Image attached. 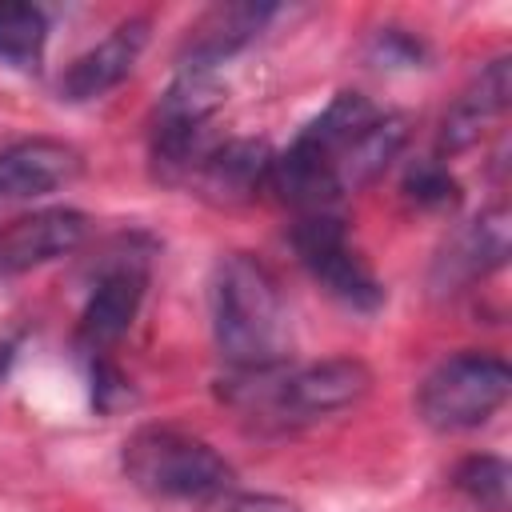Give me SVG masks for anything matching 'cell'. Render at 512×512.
I'll list each match as a JSON object with an SVG mask.
<instances>
[{"instance_id":"obj_1","label":"cell","mask_w":512,"mask_h":512,"mask_svg":"<svg viewBox=\"0 0 512 512\" xmlns=\"http://www.w3.org/2000/svg\"><path fill=\"white\" fill-rule=\"evenodd\" d=\"M212 344L232 372H256L288 364L292 324L276 276L248 252L216 260L208 280Z\"/></svg>"},{"instance_id":"obj_2","label":"cell","mask_w":512,"mask_h":512,"mask_svg":"<svg viewBox=\"0 0 512 512\" xmlns=\"http://www.w3.org/2000/svg\"><path fill=\"white\" fill-rule=\"evenodd\" d=\"M124 476L156 500H216L236 484L232 464L204 440L172 424H144L124 440Z\"/></svg>"},{"instance_id":"obj_3","label":"cell","mask_w":512,"mask_h":512,"mask_svg":"<svg viewBox=\"0 0 512 512\" xmlns=\"http://www.w3.org/2000/svg\"><path fill=\"white\" fill-rule=\"evenodd\" d=\"M224 108V84L216 72L184 68L160 96L152 116V172L168 184H192L204 156L216 148L212 120Z\"/></svg>"},{"instance_id":"obj_4","label":"cell","mask_w":512,"mask_h":512,"mask_svg":"<svg viewBox=\"0 0 512 512\" xmlns=\"http://www.w3.org/2000/svg\"><path fill=\"white\" fill-rule=\"evenodd\" d=\"M512 392V368L504 356L492 352H456L440 360L420 392H416V412L428 428L436 432H468L488 424Z\"/></svg>"},{"instance_id":"obj_5","label":"cell","mask_w":512,"mask_h":512,"mask_svg":"<svg viewBox=\"0 0 512 512\" xmlns=\"http://www.w3.org/2000/svg\"><path fill=\"white\" fill-rule=\"evenodd\" d=\"M292 248L304 272L344 308L376 312L384 304V284L364 264V256L352 248L348 228L336 212H304L292 224Z\"/></svg>"},{"instance_id":"obj_6","label":"cell","mask_w":512,"mask_h":512,"mask_svg":"<svg viewBox=\"0 0 512 512\" xmlns=\"http://www.w3.org/2000/svg\"><path fill=\"white\" fill-rule=\"evenodd\" d=\"M148 260L152 252L140 248L136 240H124L120 248L108 252L100 264L88 304L80 312V344L92 356H104L136 320L144 292H148Z\"/></svg>"},{"instance_id":"obj_7","label":"cell","mask_w":512,"mask_h":512,"mask_svg":"<svg viewBox=\"0 0 512 512\" xmlns=\"http://www.w3.org/2000/svg\"><path fill=\"white\" fill-rule=\"evenodd\" d=\"M508 248H512V216L504 204H492L440 248L436 264H432V288L460 292V288L492 276L496 268H504Z\"/></svg>"},{"instance_id":"obj_8","label":"cell","mask_w":512,"mask_h":512,"mask_svg":"<svg viewBox=\"0 0 512 512\" xmlns=\"http://www.w3.org/2000/svg\"><path fill=\"white\" fill-rule=\"evenodd\" d=\"M88 236V216L76 208H40L0 228V276H20L60 256H72Z\"/></svg>"},{"instance_id":"obj_9","label":"cell","mask_w":512,"mask_h":512,"mask_svg":"<svg viewBox=\"0 0 512 512\" xmlns=\"http://www.w3.org/2000/svg\"><path fill=\"white\" fill-rule=\"evenodd\" d=\"M84 172L80 148L56 136H24L0 148V200H36Z\"/></svg>"},{"instance_id":"obj_10","label":"cell","mask_w":512,"mask_h":512,"mask_svg":"<svg viewBox=\"0 0 512 512\" xmlns=\"http://www.w3.org/2000/svg\"><path fill=\"white\" fill-rule=\"evenodd\" d=\"M144 44H148V20L132 16V20L116 24L100 44H92L88 52H80L64 68V76H60V100L88 104V100H100L104 92L120 88L132 76Z\"/></svg>"},{"instance_id":"obj_11","label":"cell","mask_w":512,"mask_h":512,"mask_svg":"<svg viewBox=\"0 0 512 512\" xmlns=\"http://www.w3.org/2000/svg\"><path fill=\"white\" fill-rule=\"evenodd\" d=\"M512 100V60L496 56L480 68V76L468 80V88L452 100V108L440 120V152H464L472 148L504 112Z\"/></svg>"},{"instance_id":"obj_12","label":"cell","mask_w":512,"mask_h":512,"mask_svg":"<svg viewBox=\"0 0 512 512\" xmlns=\"http://www.w3.org/2000/svg\"><path fill=\"white\" fill-rule=\"evenodd\" d=\"M276 16L272 4H216L200 20H192L184 44H180V64L196 72H216L228 56H236L244 44H252L264 24Z\"/></svg>"},{"instance_id":"obj_13","label":"cell","mask_w":512,"mask_h":512,"mask_svg":"<svg viewBox=\"0 0 512 512\" xmlns=\"http://www.w3.org/2000/svg\"><path fill=\"white\" fill-rule=\"evenodd\" d=\"M268 168L272 152L264 140H216V148L196 168L192 184L216 204H244L260 188H268Z\"/></svg>"},{"instance_id":"obj_14","label":"cell","mask_w":512,"mask_h":512,"mask_svg":"<svg viewBox=\"0 0 512 512\" xmlns=\"http://www.w3.org/2000/svg\"><path fill=\"white\" fill-rule=\"evenodd\" d=\"M404 140H408V120H404L400 112H380V116L356 136V144L340 156V164H336V188H340V196H344V192H356V188H364V184H372V180L400 156Z\"/></svg>"},{"instance_id":"obj_15","label":"cell","mask_w":512,"mask_h":512,"mask_svg":"<svg viewBox=\"0 0 512 512\" xmlns=\"http://www.w3.org/2000/svg\"><path fill=\"white\" fill-rule=\"evenodd\" d=\"M48 44V20L36 4H0V60L16 68H40Z\"/></svg>"},{"instance_id":"obj_16","label":"cell","mask_w":512,"mask_h":512,"mask_svg":"<svg viewBox=\"0 0 512 512\" xmlns=\"http://www.w3.org/2000/svg\"><path fill=\"white\" fill-rule=\"evenodd\" d=\"M452 484L480 512H504L508 504V464L500 456H468L456 464Z\"/></svg>"},{"instance_id":"obj_17","label":"cell","mask_w":512,"mask_h":512,"mask_svg":"<svg viewBox=\"0 0 512 512\" xmlns=\"http://www.w3.org/2000/svg\"><path fill=\"white\" fill-rule=\"evenodd\" d=\"M404 192L420 208H452L460 200V184L440 160H412L404 172Z\"/></svg>"},{"instance_id":"obj_18","label":"cell","mask_w":512,"mask_h":512,"mask_svg":"<svg viewBox=\"0 0 512 512\" xmlns=\"http://www.w3.org/2000/svg\"><path fill=\"white\" fill-rule=\"evenodd\" d=\"M92 400L100 412H112L116 404L132 400V388L124 380V372L116 364H108L104 356H92Z\"/></svg>"},{"instance_id":"obj_19","label":"cell","mask_w":512,"mask_h":512,"mask_svg":"<svg viewBox=\"0 0 512 512\" xmlns=\"http://www.w3.org/2000/svg\"><path fill=\"white\" fill-rule=\"evenodd\" d=\"M376 56L388 64H416L420 60V40H412L400 28H380L376 36Z\"/></svg>"},{"instance_id":"obj_20","label":"cell","mask_w":512,"mask_h":512,"mask_svg":"<svg viewBox=\"0 0 512 512\" xmlns=\"http://www.w3.org/2000/svg\"><path fill=\"white\" fill-rule=\"evenodd\" d=\"M224 512H296V504L292 500H284V496H236Z\"/></svg>"},{"instance_id":"obj_21","label":"cell","mask_w":512,"mask_h":512,"mask_svg":"<svg viewBox=\"0 0 512 512\" xmlns=\"http://www.w3.org/2000/svg\"><path fill=\"white\" fill-rule=\"evenodd\" d=\"M12 356H16V340L0 332V384H4V376H8V368H12Z\"/></svg>"}]
</instances>
